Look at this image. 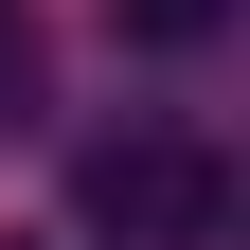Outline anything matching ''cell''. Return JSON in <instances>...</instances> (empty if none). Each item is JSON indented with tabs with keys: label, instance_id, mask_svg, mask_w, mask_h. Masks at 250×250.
I'll use <instances>...</instances> for the list:
<instances>
[{
	"label": "cell",
	"instance_id": "2",
	"mask_svg": "<svg viewBox=\"0 0 250 250\" xmlns=\"http://www.w3.org/2000/svg\"><path fill=\"white\" fill-rule=\"evenodd\" d=\"M107 18H125V36H143V54H197L214 18H232V0H107Z\"/></svg>",
	"mask_w": 250,
	"mask_h": 250
},
{
	"label": "cell",
	"instance_id": "3",
	"mask_svg": "<svg viewBox=\"0 0 250 250\" xmlns=\"http://www.w3.org/2000/svg\"><path fill=\"white\" fill-rule=\"evenodd\" d=\"M0 125H36V18L0 0Z\"/></svg>",
	"mask_w": 250,
	"mask_h": 250
},
{
	"label": "cell",
	"instance_id": "1",
	"mask_svg": "<svg viewBox=\"0 0 250 250\" xmlns=\"http://www.w3.org/2000/svg\"><path fill=\"white\" fill-rule=\"evenodd\" d=\"M72 214L107 250H214L232 179H214V143H179V125H107V143L72 161Z\"/></svg>",
	"mask_w": 250,
	"mask_h": 250
}]
</instances>
